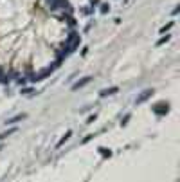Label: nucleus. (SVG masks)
Segmentation results:
<instances>
[{
  "mask_svg": "<svg viewBox=\"0 0 180 182\" xmlns=\"http://www.w3.org/2000/svg\"><path fill=\"white\" fill-rule=\"evenodd\" d=\"M153 112H155L157 116H166V114L169 112V103H164V101L157 103V105L153 106Z\"/></svg>",
  "mask_w": 180,
  "mask_h": 182,
  "instance_id": "nucleus-1",
  "label": "nucleus"
},
{
  "mask_svg": "<svg viewBox=\"0 0 180 182\" xmlns=\"http://www.w3.org/2000/svg\"><path fill=\"white\" fill-rule=\"evenodd\" d=\"M153 94H155V90H153V88H146V90H142V92H141V94L137 96V99H135V103H137V105H141V103H144V101H148L149 98H151V96H153Z\"/></svg>",
  "mask_w": 180,
  "mask_h": 182,
  "instance_id": "nucleus-2",
  "label": "nucleus"
},
{
  "mask_svg": "<svg viewBox=\"0 0 180 182\" xmlns=\"http://www.w3.org/2000/svg\"><path fill=\"white\" fill-rule=\"evenodd\" d=\"M117 90H119L117 87H110V88H103V90L99 92V96H101V98H106V96H114V94L117 92Z\"/></svg>",
  "mask_w": 180,
  "mask_h": 182,
  "instance_id": "nucleus-3",
  "label": "nucleus"
},
{
  "mask_svg": "<svg viewBox=\"0 0 180 182\" xmlns=\"http://www.w3.org/2000/svg\"><path fill=\"white\" fill-rule=\"evenodd\" d=\"M90 76H86V78H83V79H79V81H76L74 85H72V90H78V88H81V87H85L86 83H90Z\"/></svg>",
  "mask_w": 180,
  "mask_h": 182,
  "instance_id": "nucleus-4",
  "label": "nucleus"
},
{
  "mask_svg": "<svg viewBox=\"0 0 180 182\" xmlns=\"http://www.w3.org/2000/svg\"><path fill=\"white\" fill-rule=\"evenodd\" d=\"M25 117H27V114H18V116L7 119V121H5V124H15V123H20V121H24Z\"/></svg>",
  "mask_w": 180,
  "mask_h": 182,
  "instance_id": "nucleus-5",
  "label": "nucleus"
},
{
  "mask_svg": "<svg viewBox=\"0 0 180 182\" xmlns=\"http://www.w3.org/2000/svg\"><path fill=\"white\" fill-rule=\"evenodd\" d=\"M70 135H72V132H70V130H68V132H67L65 135H63V137H61V139H60V143H58V148H60V146H63V144H65L67 141H68V139H70Z\"/></svg>",
  "mask_w": 180,
  "mask_h": 182,
  "instance_id": "nucleus-6",
  "label": "nucleus"
},
{
  "mask_svg": "<svg viewBox=\"0 0 180 182\" xmlns=\"http://www.w3.org/2000/svg\"><path fill=\"white\" fill-rule=\"evenodd\" d=\"M99 153H101L103 157H110V155H112V151H110V150H106V148H99Z\"/></svg>",
  "mask_w": 180,
  "mask_h": 182,
  "instance_id": "nucleus-7",
  "label": "nucleus"
},
{
  "mask_svg": "<svg viewBox=\"0 0 180 182\" xmlns=\"http://www.w3.org/2000/svg\"><path fill=\"white\" fill-rule=\"evenodd\" d=\"M108 11H110V5H108V4H101V13H103V15H106Z\"/></svg>",
  "mask_w": 180,
  "mask_h": 182,
  "instance_id": "nucleus-8",
  "label": "nucleus"
},
{
  "mask_svg": "<svg viewBox=\"0 0 180 182\" xmlns=\"http://www.w3.org/2000/svg\"><path fill=\"white\" fill-rule=\"evenodd\" d=\"M169 38H171V36H169V34H166V36H162V38H160V40H159V43H157V45H162V43H166V42H167V40H169Z\"/></svg>",
  "mask_w": 180,
  "mask_h": 182,
  "instance_id": "nucleus-9",
  "label": "nucleus"
},
{
  "mask_svg": "<svg viewBox=\"0 0 180 182\" xmlns=\"http://www.w3.org/2000/svg\"><path fill=\"white\" fill-rule=\"evenodd\" d=\"M92 137H94V133H88V135H86V137H85V139H83L81 143H83V144H86V143H88V141H90V139H92Z\"/></svg>",
  "mask_w": 180,
  "mask_h": 182,
  "instance_id": "nucleus-10",
  "label": "nucleus"
},
{
  "mask_svg": "<svg viewBox=\"0 0 180 182\" xmlns=\"http://www.w3.org/2000/svg\"><path fill=\"white\" fill-rule=\"evenodd\" d=\"M171 25H173V22H169V24H167L166 27H162V29H160V33H166L167 29H171Z\"/></svg>",
  "mask_w": 180,
  "mask_h": 182,
  "instance_id": "nucleus-11",
  "label": "nucleus"
},
{
  "mask_svg": "<svg viewBox=\"0 0 180 182\" xmlns=\"http://www.w3.org/2000/svg\"><path fill=\"white\" fill-rule=\"evenodd\" d=\"M31 92H34L33 88H24V90H22V94H31Z\"/></svg>",
  "mask_w": 180,
  "mask_h": 182,
  "instance_id": "nucleus-12",
  "label": "nucleus"
},
{
  "mask_svg": "<svg viewBox=\"0 0 180 182\" xmlns=\"http://www.w3.org/2000/svg\"><path fill=\"white\" fill-rule=\"evenodd\" d=\"M128 119H130V114H128V116H124V119L121 121V124H126V123H128Z\"/></svg>",
  "mask_w": 180,
  "mask_h": 182,
  "instance_id": "nucleus-13",
  "label": "nucleus"
},
{
  "mask_svg": "<svg viewBox=\"0 0 180 182\" xmlns=\"http://www.w3.org/2000/svg\"><path fill=\"white\" fill-rule=\"evenodd\" d=\"M15 132V130H11V132H7V133H0V139H4V137H7V135H11V133Z\"/></svg>",
  "mask_w": 180,
  "mask_h": 182,
  "instance_id": "nucleus-14",
  "label": "nucleus"
},
{
  "mask_svg": "<svg viewBox=\"0 0 180 182\" xmlns=\"http://www.w3.org/2000/svg\"><path fill=\"white\" fill-rule=\"evenodd\" d=\"M96 117H97L96 114H94V116H90V117H88V121H86V123H94V121H96Z\"/></svg>",
  "mask_w": 180,
  "mask_h": 182,
  "instance_id": "nucleus-15",
  "label": "nucleus"
},
{
  "mask_svg": "<svg viewBox=\"0 0 180 182\" xmlns=\"http://www.w3.org/2000/svg\"><path fill=\"white\" fill-rule=\"evenodd\" d=\"M90 2H92V4H97V2H99V0H90Z\"/></svg>",
  "mask_w": 180,
  "mask_h": 182,
  "instance_id": "nucleus-16",
  "label": "nucleus"
},
{
  "mask_svg": "<svg viewBox=\"0 0 180 182\" xmlns=\"http://www.w3.org/2000/svg\"><path fill=\"white\" fill-rule=\"evenodd\" d=\"M0 150H2V146H0Z\"/></svg>",
  "mask_w": 180,
  "mask_h": 182,
  "instance_id": "nucleus-17",
  "label": "nucleus"
}]
</instances>
